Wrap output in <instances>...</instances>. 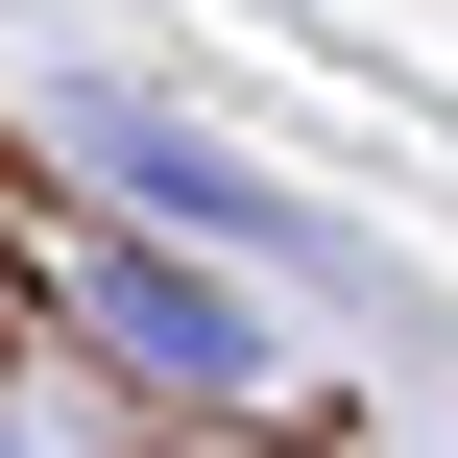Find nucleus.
<instances>
[{
    "instance_id": "nucleus-1",
    "label": "nucleus",
    "mask_w": 458,
    "mask_h": 458,
    "mask_svg": "<svg viewBox=\"0 0 458 458\" xmlns=\"http://www.w3.org/2000/svg\"><path fill=\"white\" fill-rule=\"evenodd\" d=\"M48 314H72L121 386H169V411H290V386H314L290 314H266V266H193V242H121V217L48 266Z\"/></svg>"
},
{
    "instance_id": "nucleus-2",
    "label": "nucleus",
    "mask_w": 458,
    "mask_h": 458,
    "mask_svg": "<svg viewBox=\"0 0 458 458\" xmlns=\"http://www.w3.org/2000/svg\"><path fill=\"white\" fill-rule=\"evenodd\" d=\"M48 145H72V193H97L121 242H193V266H314V217H290L217 121H169L145 72H72V97H48Z\"/></svg>"
},
{
    "instance_id": "nucleus-3",
    "label": "nucleus",
    "mask_w": 458,
    "mask_h": 458,
    "mask_svg": "<svg viewBox=\"0 0 458 458\" xmlns=\"http://www.w3.org/2000/svg\"><path fill=\"white\" fill-rule=\"evenodd\" d=\"M0 458H48V435H24V411H0Z\"/></svg>"
}]
</instances>
